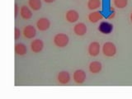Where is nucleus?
Wrapping results in <instances>:
<instances>
[{"label": "nucleus", "mask_w": 132, "mask_h": 99, "mask_svg": "<svg viewBox=\"0 0 132 99\" xmlns=\"http://www.w3.org/2000/svg\"><path fill=\"white\" fill-rule=\"evenodd\" d=\"M18 13V4H15V16Z\"/></svg>", "instance_id": "20"}, {"label": "nucleus", "mask_w": 132, "mask_h": 99, "mask_svg": "<svg viewBox=\"0 0 132 99\" xmlns=\"http://www.w3.org/2000/svg\"><path fill=\"white\" fill-rule=\"evenodd\" d=\"M50 26H51V22L48 18H40L36 22V27L37 28L39 29L40 31H46L50 28Z\"/></svg>", "instance_id": "5"}, {"label": "nucleus", "mask_w": 132, "mask_h": 99, "mask_svg": "<svg viewBox=\"0 0 132 99\" xmlns=\"http://www.w3.org/2000/svg\"><path fill=\"white\" fill-rule=\"evenodd\" d=\"M130 20H131V22H132V13H131V15H130Z\"/></svg>", "instance_id": "22"}, {"label": "nucleus", "mask_w": 132, "mask_h": 99, "mask_svg": "<svg viewBox=\"0 0 132 99\" xmlns=\"http://www.w3.org/2000/svg\"><path fill=\"white\" fill-rule=\"evenodd\" d=\"M44 1H45V3H53V2H55V0H44Z\"/></svg>", "instance_id": "21"}, {"label": "nucleus", "mask_w": 132, "mask_h": 99, "mask_svg": "<svg viewBox=\"0 0 132 99\" xmlns=\"http://www.w3.org/2000/svg\"><path fill=\"white\" fill-rule=\"evenodd\" d=\"M101 6L100 0H88V7L90 10H95Z\"/></svg>", "instance_id": "17"}, {"label": "nucleus", "mask_w": 132, "mask_h": 99, "mask_svg": "<svg viewBox=\"0 0 132 99\" xmlns=\"http://www.w3.org/2000/svg\"><path fill=\"white\" fill-rule=\"evenodd\" d=\"M29 6L34 11H38L41 8L42 3H41V0H29Z\"/></svg>", "instance_id": "16"}, {"label": "nucleus", "mask_w": 132, "mask_h": 99, "mask_svg": "<svg viewBox=\"0 0 132 99\" xmlns=\"http://www.w3.org/2000/svg\"><path fill=\"white\" fill-rule=\"evenodd\" d=\"M23 35L25 37H27V39H32L34 38L36 35V28L29 25V26H27L23 29Z\"/></svg>", "instance_id": "9"}, {"label": "nucleus", "mask_w": 132, "mask_h": 99, "mask_svg": "<svg viewBox=\"0 0 132 99\" xmlns=\"http://www.w3.org/2000/svg\"><path fill=\"white\" fill-rule=\"evenodd\" d=\"M114 29L113 25L111 24L109 22H102L100 24H99V27H98V31H100L101 33L104 35H109L112 32Z\"/></svg>", "instance_id": "3"}, {"label": "nucleus", "mask_w": 132, "mask_h": 99, "mask_svg": "<svg viewBox=\"0 0 132 99\" xmlns=\"http://www.w3.org/2000/svg\"><path fill=\"white\" fill-rule=\"evenodd\" d=\"M100 52V44L97 41H93L88 46V53L91 56H97Z\"/></svg>", "instance_id": "8"}, {"label": "nucleus", "mask_w": 132, "mask_h": 99, "mask_svg": "<svg viewBox=\"0 0 132 99\" xmlns=\"http://www.w3.org/2000/svg\"><path fill=\"white\" fill-rule=\"evenodd\" d=\"M58 81L61 84H66L70 81V75L67 71H62L58 74Z\"/></svg>", "instance_id": "11"}, {"label": "nucleus", "mask_w": 132, "mask_h": 99, "mask_svg": "<svg viewBox=\"0 0 132 99\" xmlns=\"http://www.w3.org/2000/svg\"><path fill=\"white\" fill-rule=\"evenodd\" d=\"M21 36V31L18 28H15V40H18Z\"/></svg>", "instance_id": "19"}, {"label": "nucleus", "mask_w": 132, "mask_h": 99, "mask_svg": "<svg viewBox=\"0 0 132 99\" xmlns=\"http://www.w3.org/2000/svg\"><path fill=\"white\" fill-rule=\"evenodd\" d=\"M44 48V43L43 41L40 39L34 40L31 43V50L34 53H39L43 50Z\"/></svg>", "instance_id": "6"}, {"label": "nucleus", "mask_w": 132, "mask_h": 99, "mask_svg": "<svg viewBox=\"0 0 132 99\" xmlns=\"http://www.w3.org/2000/svg\"><path fill=\"white\" fill-rule=\"evenodd\" d=\"M128 0H114V5L118 8H124L127 6Z\"/></svg>", "instance_id": "18"}, {"label": "nucleus", "mask_w": 132, "mask_h": 99, "mask_svg": "<svg viewBox=\"0 0 132 99\" xmlns=\"http://www.w3.org/2000/svg\"><path fill=\"white\" fill-rule=\"evenodd\" d=\"M102 52L107 57H112L117 53V47L112 42H106L102 46Z\"/></svg>", "instance_id": "2"}, {"label": "nucleus", "mask_w": 132, "mask_h": 99, "mask_svg": "<svg viewBox=\"0 0 132 99\" xmlns=\"http://www.w3.org/2000/svg\"><path fill=\"white\" fill-rule=\"evenodd\" d=\"M78 18H79V15H78V12L75 10H69L66 12L65 18L70 23L76 22L78 20Z\"/></svg>", "instance_id": "10"}, {"label": "nucleus", "mask_w": 132, "mask_h": 99, "mask_svg": "<svg viewBox=\"0 0 132 99\" xmlns=\"http://www.w3.org/2000/svg\"><path fill=\"white\" fill-rule=\"evenodd\" d=\"M102 18H103V15L100 12H97V11L91 12V13L88 15V20L93 23H96V22H99L100 20H102Z\"/></svg>", "instance_id": "13"}, {"label": "nucleus", "mask_w": 132, "mask_h": 99, "mask_svg": "<svg viewBox=\"0 0 132 99\" xmlns=\"http://www.w3.org/2000/svg\"><path fill=\"white\" fill-rule=\"evenodd\" d=\"M102 65L100 62L98 61H93L89 64V70L93 73H97L102 70Z\"/></svg>", "instance_id": "14"}, {"label": "nucleus", "mask_w": 132, "mask_h": 99, "mask_svg": "<svg viewBox=\"0 0 132 99\" xmlns=\"http://www.w3.org/2000/svg\"><path fill=\"white\" fill-rule=\"evenodd\" d=\"M20 14L22 16V18L25 20H29L31 18L32 12L31 9L27 6H22L20 9Z\"/></svg>", "instance_id": "12"}, {"label": "nucleus", "mask_w": 132, "mask_h": 99, "mask_svg": "<svg viewBox=\"0 0 132 99\" xmlns=\"http://www.w3.org/2000/svg\"><path fill=\"white\" fill-rule=\"evenodd\" d=\"M87 31H88V29H87L86 25L82 22H79V23L76 24L73 27L74 33H75V34L78 36H84L87 33Z\"/></svg>", "instance_id": "7"}, {"label": "nucleus", "mask_w": 132, "mask_h": 99, "mask_svg": "<svg viewBox=\"0 0 132 99\" xmlns=\"http://www.w3.org/2000/svg\"><path fill=\"white\" fill-rule=\"evenodd\" d=\"M73 81L75 82L76 84H81L82 82H84V81L86 80V73L84 70L78 69L73 73Z\"/></svg>", "instance_id": "4"}, {"label": "nucleus", "mask_w": 132, "mask_h": 99, "mask_svg": "<svg viewBox=\"0 0 132 99\" xmlns=\"http://www.w3.org/2000/svg\"><path fill=\"white\" fill-rule=\"evenodd\" d=\"M27 51V46L22 43H18L15 45V53L18 55H24Z\"/></svg>", "instance_id": "15"}, {"label": "nucleus", "mask_w": 132, "mask_h": 99, "mask_svg": "<svg viewBox=\"0 0 132 99\" xmlns=\"http://www.w3.org/2000/svg\"><path fill=\"white\" fill-rule=\"evenodd\" d=\"M69 36L64 33H58L54 37V43L56 46L60 48L65 47L69 44Z\"/></svg>", "instance_id": "1"}]
</instances>
